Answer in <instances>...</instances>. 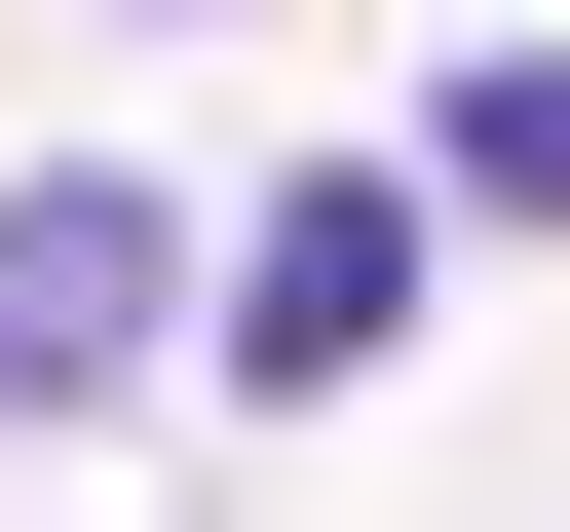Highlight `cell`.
Here are the masks:
<instances>
[{"mask_svg": "<svg viewBox=\"0 0 570 532\" xmlns=\"http://www.w3.org/2000/svg\"><path fill=\"white\" fill-rule=\"evenodd\" d=\"M419 343V190H266L228 228V381H381Z\"/></svg>", "mask_w": 570, "mask_h": 532, "instance_id": "obj_1", "label": "cell"}, {"mask_svg": "<svg viewBox=\"0 0 570 532\" xmlns=\"http://www.w3.org/2000/svg\"><path fill=\"white\" fill-rule=\"evenodd\" d=\"M153 190H0V418H77V381H153Z\"/></svg>", "mask_w": 570, "mask_h": 532, "instance_id": "obj_2", "label": "cell"}, {"mask_svg": "<svg viewBox=\"0 0 570 532\" xmlns=\"http://www.w3.org/2000/svg\"><path fill=\"white\" fill-rule=\"evenodd\" d=\"M456 190H494V228H570V39H494V77H456Z\"/></svg>", "mask_w": 570, "mask_h": 532, "instance_id": "obj_3", "label": "cell"}]
</instances>
